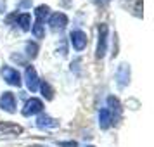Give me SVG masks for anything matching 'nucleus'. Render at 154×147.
I'll use <instances>...</instances> for the list:
<instances>
[{
  "label": "nucleus",
  "mask_w": 154,
  "mask_h": 147,
  "mask_svg": "<svg viewBox=\"0 0 154 147\" xmlns=\"http://www.w3.org/2000/svg\"><path fill=\"white\" fill-rule=\"evenodd\" d=\"M23 133V126L16 123H7L0 121V139H14Z\"/></svg>",
  "instance_id": "obj_1"
},
{
  "label": "nucleus",
  "mask_w": 154,
  "mask_h": 147,
  "mask_svg": "<svg viewBox=\"0 0 154 147\" xmlns=\"http://www.w3.org/2000/svg\"><path fill=\"white\" fill-rule=\"evenodd\" d=\"M107 50V26L106 24H99V40H97V50L95 56L97 59H102Z\"/></svg>",
  "instance_id": "obj_2"
},
{
  "label": "nucleus",
  "mask_w": 154,
  "mask_h": 147,
  "mask_svg": "<svg viewBox=\"0 0 154 147\" xmlns=\"http://www.w3.org/2000/svg\"><path fill=\"white\" fill-rule=\"evenodd\" d=\"M2 76H4V80H5L9 85H12V87H21V75H19V71L14 69V68H11V66L2 68Z\"/></svg>",
  "instance_id": "obj_3"
},
{
  "label": "nucleus",
  "mask_w": 154,
  "mask_h": 147,
  "mask_svg": "<svg viewBox=\"0 0 154 147\" xmlns=\"http://www.w3.org/2000/svg\"><path fill=\"white\" fill-rule=\"evenodd\" d=\"M43 109V102L40 100V99H35V97H31L24 104V107H23V116H33V114H38V112H42Z\"/></svg>",
  "instance_id": "obj_4"
},
{
  "label": "nucleus",
  "mask_w": 154,
  "mask_h": 147,
  "mask_svg": "<svg viewBox=\"0 0 154 147\" xmlns=\"http://www.w3.org/2000/svg\"><path fill=\"white\" fill-rule=\"evenodd\" d=\"M49 24L54 31H59V29H64L66 24H68V16L64 12H54V14L49 17Z\"/></svg>",
  "instance_id": "obj_5"
},
{
  "label": "nucleus",
  "mask_w": 154,
  "mask_h": 147,
  "mask_svg": "<svg viewBox=\"0 0 154 147\" xmlns=\"http://www.w3.org/2000/svg\"><path fill=\"white\" fill-rule=\"evenodd\" d=\"M107 106H109V112H111V121L112 123H118L121 118V104L114 95L107 97Z\"/></svg>",
  "instance_id": "obj_6"
},
{
  "label": "nucleus",
  "mask_w": 154,
  "mask_h": 147,
  "mask_svg": "<svg viewBox=\"0 0 154 147\" xmlns=\"http://www.w3.org/2000/svg\"><path fill=\"white\" fill-rule=\"evenodd\" d=\"M24 80H26V87H28L29 92H36L38 90V76H36V69L33 66H28L26 68V73H24Z\"/></svg>",
  "instance_id": "obj_7"
},
{
  "label": "nucleus",
  "mask_w": 154,
  "mask_h": 147,
  "mask_svg": "<svg viewBox=\"0 0 154 147\" xmlns=\"http://www.w3.org/2000/svg\"><path fill=\"white\" fill-rule=\"evenodd\" d=\"M71 43H73V47L76 50H83L87 47V42H88V38L85 35L83 31H80V29H75V31H71Z\"/></svg>",
  "instance_id": "obj_8"
},
{
  "label": "nucleus",
  "mask_w": 154,
  "mask_h": 147,
  "mask_svg": "<svg viewBox=\"0 0 154 147\" xmlns=\"http://www.w3.org/2000/svg\"><path fill=\"white\" fill-rule=\"evenodd\" d=\"M116 80H118V85L123 88L126 85L130 83V66L126 63L119 64L118 66V71H116Z\"/></svg>",
  "instance_id": "obj_9"
},
{
  "label": "nucleus",
  "mask_w": 154,
  "mask_h": 147,
  "mask_svg": "<svg viewBox=\"0 0 154 147\" xmlns=\"http://www.w3.org/2000/svg\"><path fill=\"white\" fill-rule=\"evenodd\" d=\"M0 107L7 112L16 111V97L12 92H4V95L0 97Z\"/></svg>",
  "instance_id": "obj_10"
},
{
  "label": "nucleus",
  "mask_w": 154,
  "mask_h": 147,
  "mask_svg": "<svg viewBox=\"0 0 154 147\" xmlns=\"http://www.w3.org/2000/svg\"><path fill=\"white\" fill-rule=\"evenodd\" d=\"M36 126L42 128V130H49V128H57L59 126V121L54 118H50L49 114H40L36 118Z\"/></svg>",
  "instance_id": "obj_11"
},
{
  "label": "nucleus",
  "mask_w": 154,
  "mask_h": 147,
  "mask_svg": "<svg viewBox=\"0 0 154 147\" xmlns=\"http://www.w3.org/2000/svg\"><path fill=\"white\" fill-rule=\"evenodd\" d=\"M111 112H109V109L107 107H104V109H100V112H99V125H100V128L102 130H107L109 126H111Z\"/></svg>",
  "instance_id": "obj_12"
},
{
  "label": "nucleus",
  "mask_w": 154,
  "mask_h": 147,
  "mask_svg": "<svg viewBox=\"0 0 154 147\" xmlns=\"http://www.w3.org/2000/svg\"><path fill=\"white\" fill-rule=\"evenodd\" d=\"M38 87H40V90H42V95H43V97L47 99V100H52V97H54V90H52V87H50L47 81H42Z\"/></svg>",
  "instance_id": "obj_13"
},
{
  "label": "nucleus",
  "mask_w": 154,
  "mask_h": 147,
  "mask_svg": "<svg viewBox=\"0 0 154 147\" xmlns=\"http://www.w3.org/2000/svg\"><path fill=\"white\" fill-rule=\"evenodd\" d=\"M49 5H38L36 7V11H35V16H36V21H42L43 23V19L49 16Z\"/></svg>",
  "instance_id": "obj_14"
},
{
  "label": "nucleus",
  "mask_w": 154,
  "mask_h": 147,
  "mask_svg": "<svg viewBox=\"0 0 154 147\" xmlns=\"http://www.w3.org/2000/svg\"><path fill=\"white\" fill-rule=\"evenodd\" d=\"M26 56L31 57V59H35L38 56V45L35 42H28L26 43Z\"/></svg>",
  "instance_id": "obj_15"
},
{
  "label": "nucleus",
  "mask_w": 154,
  "mask_h": 147,
  "mask_svg": "<svg viewBox=\"0 0 154 147\" xmlns=\"http://www.w3.org/2000/svg\"><path fill=\"white\" fill-rule=\"evenodd\" d=\"M19 24H21L23 31H28V29L31 28V17H29V14H21L19 16Z\"/></svg>",
  "instance_id": "obj_16"
},
{
  "label": "nucleus",
  "mask_w": 154,
  "mask_h": 147,
  "mask_svg": "<svg viewBox=\"0 0 154 147\" xmlns=\"http://www.w3.org/2000/svg\"><path fill=\"white\" fill-rule=\"evenodd\" d=\"M33 35L36 38H43V23L42 21H35V24H33Z\"/></svg>",
  "instance_id": "obj_17"
},
{
  "label": "nucleus",
  "mask_w": 154,
  "mask_h": 147,
  "mask_svg": "<svg viewBox=\"0 0 154 147\" xmlns=\"http://www.w3.org/2000/svg\"><path fill=\"white\" fill-rule=\"evenodd\" d=\"M61 147H76V142H59Z\"/></svg>",
  "instance_id": "obj_18"
},
{
  "label": "nucleus",
  "mask_w": 154,
  "mask_h": 147,
  "mask_svg": "<svg viewBox=\"0 0 154 147\" xmlns=\"http://www.w3.org/2000/svg\"><path fill=\"white\" fill-rule=\"evenodd\" d=\"M21 5H23V7H28V5H29V0H24V2H21Z\"/></svg>",
  "instance_id": "obj_19"
},
{
  "label": "nucleus",
  "mask_w": 154,
  "mask_h": 147,
  "mask_svg": "<svg viewBox=\"0 0 154 147\" xmlns=\"http://www.w3.org/2000/svg\"><path fill=\"white\" fill-rule=\"evenodd\" d=\"M29 147H49V145H42V144H33V145H29Z\"/></svg>",
  "instance_id": "obj_20"
},
{
  "label": "nucleus",
  "mask_w": 154,
  "mask_h": 147,
  "mask_svg": "<svg viewBox=\"0 0 154 147\" xmlns=\"http://www.w3.org/2000/svg\"><path fill=\"white\" fill-rule=\"evenodd\" d=\"M95 2H97V4H100V2H102V0H95Z\"/></svg>",
  "instance_id": "obj_21"
},
{
  "label": "nucleus",
  "mask_w": 154,
  "mask_h": 147,
  "mask_svg": "<svg viewBox=\"0 0 154 147\" xmlns=\"http://www.w3.org/2000/svg\"><path fill=\"white\" fill-rule=\"evenodd\" d=\"M88 147H94V145H88Z\"/></svg>",
  "instance_id": "obj_22"
}]
</instances>
